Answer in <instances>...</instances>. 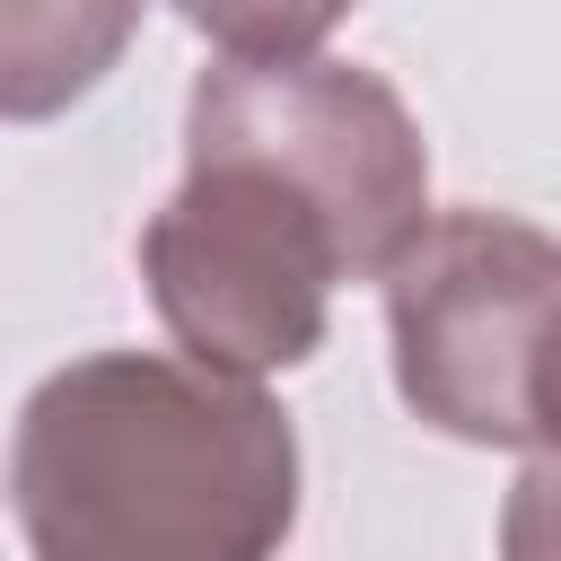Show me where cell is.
Instances as JSON below:
<instances>
[{
	"label": "cell",
	"instance_id": "5b68a950",
	"mask_svg": "<svg viewBox=\"0 0 561 561\" xmlns=\"http://www.w3.org/2000/svg\"><path fill=\"white\" fill-rule=\"evenodd\" d=\"M149 0H0V123L70 114L140 35Z\"/></svg>",
	"mask_w": 561,
	"mask_h": 561
},
{
	"label": "cell",
	"instance_id": "8992f818",
	"mask_svg": "<svg viewBox=\"0 0 561 561\" xmlns=\"http://www.w3.org/2000/svg\"><path fill=\"white\" fill-rule=\"evenodd\" d=\"M351 9L359 0H175V18L228 61H307Z\"/></svg>",
	"mask_w": 561,
	"mask_h": 561
},
{
	"label": "cell",
	"instance_id": "6da1fadb",
	"mask_svg": "<svg viewBox=\"0 0 561 561\" xmlns=\"http://www.w3.org/2000/svg\"><path fill=\"white\" fill-rule=\"evenodd\" d=\"M9 500L35 561H272L298 526V430L254 377L88 351L26 394Z\"/></svg>",
	"mask_w": 561,
	"mask_h": 561
},
{
	"label": "cell",
	"instance_id": "ba28073f",
	"mask_svg": "<svg viewBox=\"0 0 561 561\" xmlns=\"http://www.w3.org/2000/svg\"><path fill=\"white\" fill-rule=\"evenodd\" d=\"M526 403H535V447H543V456H561V324H552V342H543V359H535Z\"/></svg>",
	"mask_w": 561,
	"mask_h": 561
},
{
	"label": "cell",
	"instance_id": "7a4b0ae2",
	"mask_svg": "<svg viewBox=\"0 0 561 561\" xmlns=\"http://www.w3.org/2000/svg\"><path fill=\"white\" fill-rule=\"evenodd\" d=\"M184 158H245L280 175L342 245L351 280L430 228V149L412 105L359 61H219L184 96Z\"/></svg>",
	"mask_w": 561,
	"mask_h": 561
},
{
	"label": "cell",
	"instance_id": "52a82bcc",
	"mask_svg": "<svg viewBox=\"0 0 561 561\" xmlns=\"http://www.w3.org/2000/svg\"><path fill=\"white\" fill-rule=\"evenodd\" d=\"M500 561H561V456H535L500 508Z\"/></svg>",
	"mask_w": 561,
	"mask_h": 561
},
{
	"label": "cell",
	"instance_id": "3957f363",
	"mask_svg": "<svg viewBox=\"0 0 561 561\" xmlns=\"http://www.w3.org/2000/svg\"><path fill=\"white\" fill-rule=\"evenodd\" d=\"M561 324V237L508 210H430L386 263L403 403L465 447H535V359Z\"/></svg>",
	"mask_w": 561,
	"mask_h": 561
},
{
	"label": "cell",
	"instance_id": "277c9868",
	"mask_svg": "<svg viewBox=\"0 0 561 561\" xmlns=\"http://www.w3.org/2000/svg\"><path fill=\"white\" fill-rule=\"evenodd\" d=\"M140 280L184 359L228 377L298 368L324 342L342 272L333 228L245 158H184V184L140 228Z\"/></svg>",
	"mask_w": 561,
	"mask_h": 561
}]
</instances>
